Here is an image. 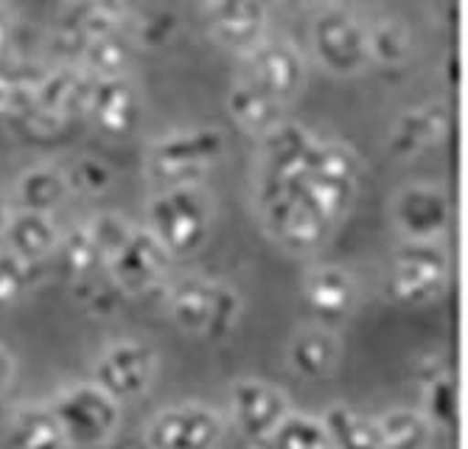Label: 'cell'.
I'll return each instance as SVG.
<instances>
[{
  "label": "cell",
  "mask_w": 468,
  "mask_h": 449,
  "mask_svg": "<svg viewBox=\"0 0 468 449\" xmlns=\"http://www.w3.org/2000/svg\"><path fill=\"white\" fill-rule=\"evenodd\" d=\"M48 411L54 413L65 435V446L70 444L79 449H96L107 444L121 422L118 401L99 390L93 382H81L62 390Z\"/></svg>",
  "instance_id": "6da1fadb"
},
{
  "label": "cell",
  "mask_w": 468,
  "mask_h": 449,
  "mask_svg": "<svg viewBox=\"0 0 468 449\" xmlns=\"http://www.w3.org/2000/svg\"><path fill=\"white\" fill-rule=\"evenodd\" d=\"M152 236L165 253H194L210 230V206L197 186H172L149 206Z\"/></svg>",
  "instance_id": "7a4b0ae2"
},
{
  "label": "cell",
  "mask_w": 468,
  "mask_h": 449,
  "mask_svg": "<svg viewBox=\"0 0 468 449\" xmlns=\"http://www.w3.org/2000/svg\"><path fill=\"white\" fill-rule=\"evenodd\" d=\"M225 152V135L219 130H191L160 138L149 149V172L172 186H191L210 163Z\"/></svg>",
  "instance_id": "3957f363"
},
{
  "label": "cell",
  "mask_w": 468,
  "mask_h": 449,
  "mask_svg": "<svg viewBox=\"0 0 468 449\" xmlns=\"http://www.w3.org/2000/svg\"><path fill=\"white\" fill-rule=\"evenodd\" d=\"M449 275V256L438 241H404L393 253L390 293L404 304H423L441 295Z\"/></svg>",
  "instance_id": "277c9868"
},
{
  "label": "cell",
  "mask_w": 468,
  "mask_h": 449,
  "mask_svg": "<svg viewBox=\"0 0 468 449\" xmlns=\"http://www.w3.org/2000/svg\"><path fill=\"white\" fill-rule=\"evenodd\" d=\"M312 39L317 59L334 73H356L370 62L367 31L362 20L346 9L320 12L312 26Z\"/></svg>",
  "instance_id": "5b68a950"
},
{
  "label": "cell",
  "mask_w": 468,
  "mask_h": 449,
  "mask_svg": "<svg viewBox=\"0 0 468 449\" xmlns=\"http://www.w3.org/2000/svg\"><path fill=\"white\" fill-rule=\"evenodd\" d=\"M222 438V422L202 404H177L152 419L146 449H214Z\"/></svg>",
  "instance_id": "8992f818"
},
{
  "label": "cell",
  "mask_w": 468,
  "mask_h": 449,
  "mask_svg": "<svg viewBox=\"0 0 468 449\" xmlns=\"http://www.w3.org/2000/svg\"><path fill=\"white\" fill-rule=\"evenodd\" d=\"M154 377V351L144 343L123 340L104 351L96 362V388L123 401L141 396Z\"/></svg>",
  "instance_id": "52a82bcc"
},
{
  "label": "cell",
  "mask_w": 468,
  "mask_h": 449,
  "mask_svg": "<svg viewBox=\"0 0 468 449\" xmlns=\"http://www.w3.org/2000/svg\"><path fill=\"white\" fill-rule=\"evenodd\" d=\"M88 93H90V85L73 68L42 73L34 88L31 107L23 115H28L31 127L39 133L59 130L65 118H70L79 107L88 104Z\"/></svg>",
  "instance_id": "ba28073f"
},
{
  "label": "cell",
  "mask_w": 468,
  "mask_h": 449,
  "mask_svg": "<svg viewBox=\"0 0 468 449\" xmlns=\"http://www.w3.org/2000/svg\"><path fill=\"white\" fill-rule=\"evenodd\" d=\"M165 264H168V253L152 236V230H133L130 241L107 262L112 283L126 295L152 290L163 278Z\"/></svg>",
  "instance_id": "9c48e42d"
},
{
  "label": "cell",
  "mask_w": 468,
  "mask_h": 449,
  "mask_svg": "<svg viewBox=\"0 0 468 449\" xmlns=\"http://www.w3.org/2000/svg\"><path fill=\"white\" fill-rule=\"evenodd\" d=\"M230 413L236 427L255 444L267 441L275 427L289 416L283 393L261 380H241L233 385Z\"/></svg>",
  "instance_id": "30bf717a"
},
{
  "label": "cell",
  "mask_w": 468,
  "mask_h": 449,
  "mask_svg": "<svg viewBox=\"0 0 468 449\" xmlns=\"http://www.w3.org/2000/svg\"><path fill=\"white\" fill-rule=\"evenodd\" d=\"M247 81L283 104L303 85V57L289 43H259L250 51Z\"/></svg>",
  "instance_id": "8fae6325"
},
{
  "label": "cell",
  "mask_w": 468,
  "mask_h": 449,
  "mask_svg": "<svg viewBox=\"0 0 468 449\" xmlns=\"http://www.w3.org/2000/svg\"><path fill=\"white\" fill-rule=\"evenodd\" d=\"M449 197L435 186H410L396 197L393 217L407 241H435L449 225Z\"/></svg>",
  "instance_id": "7c38bea8"
},
{
  "label": "cell",
  "mask_w": 468,
  "mask_h": 449,
  "mask_svg": "<svg viewBox=\"0 0 468 449\" xmlns=\"http://www.w3.org/2000/svg\"><path fill=\"white\" fill-rule=\"evenodd\" d=\"M84 110L93 115L101 133L130 135L141 118V99L123 76H112V79H99L96 85H90Z\"/></svg>",
  "instance_id": "4fadbf2b"
},
{
  "label": "cell",
  "mask_w": 468,
  "mask_h": 449,
  "mask_svg": "<svg viewBox=\"0 0 468 449\" xmlns=\"http://www.w3.org/2000/svg\"><path fill=\"white\" fill-rule=\"evenodd\" d=\"M207 26L219 43L230 48H255L261 43L267 26V6L264 4H207L202 6Z\"/></svg>",
  "instance_id": "5bb4252c"
},
{
  "label": "cell",
  "mask_w": 468,
  "mask_h": 449,
  "mask_svg": "<svg viewBox=\"0 0 468 449\" xmlns=\"http://www.w3.org/2000/svg\"><path fill=\"white\" fill-rule=\"evenodd\" d=\"M123 9L107 4H79L68 6L57 23V39L65 51H81L96 37L121 31Z\"/></svg>",
  "instance_id": "9a60e30c"
},
{
  "label": "cell",
  "mask_w": 468,
  "mask_h": 449,
  "mask_svg": "<svg viewBox=\"0 0 468 449\" xmlns=\"http://www.w3.org/2000/svg\"><path fill=\"white\" fill-rule=\"evenodd\" d=\"M354 301H356V283L346 270L317 267L306 278V304L328 323L348 317Z\"/></svg>",
  "instance_id": "2e32d148"
},
{
  "label": "cell",
  "mask_w": 468,
  "mask_h": 449,
  "mask_svg": "<svg viewBox=\"0 0 468 449\" xmlns=\"http://www.w3.org/2000/svg\"><path fill=\"white\" fill-rule=\"evenodd\" d=\"M446 130H449V110H446V104H427V107L407 110L399 118L396 130H393L390 149L399 157L415 155L418 149H423L427 144L443 138Z\"/></svg>",
  "instance_id": "e0dca14e"
},
{
  "label": "cell",
  "mask_w": 468,
  "mask_h": 449,
  "mask_svg": "<svg viewBox=\"0 0 468 449\" xmlns=\"http://www.w3.org/2000/svg\"><path fill=\"white\" fill-rule=\"evenodd\" d=\"M9 449H65V435L48 407H20L6 424Z\"/></svg>",
  "instance_id": "ac0fdd59"
},
{
  "label": "cell",
  "mask_w": 468,
  "mask_h": 449,
  "mask_svg": "<svg viewBox=\"0 0 468 449\" xmlns=\"http://www.w3.org/2000/svg\"><path fill=\"white\" fill-rule=\"evenodd\" d=\"M6 239L12 244V253L26 264L46 259L57 248V230L51 219L46 214H31V211H20L17 217H9Z\"/></svg>",
  "instance_id": "d6986e66"
},
{
  "label": "cell",
  "mask_w": 468,
  "mask_h": 449,
  "mask_svg": "<svg viewBox=\"0 0 468 449\" xmlns=\"http://www.w3.org/2000/svg\"><path fill=\"white\" fill-rule=\"evenodd\" d=\"M331 449H385L376 422H367L346 404H336L320 419Z\"/></svg>",
  "instance_id": "ffe728a7"
},
{
  "label": "cell",
  "mask_w": 468,
  "mask_h": 449,
  "mask_svg": "<svg viewBox=\"0 0 468 449\" xmlns=\"http://www.w3.org/2000/svg\"><path fill=\"white\" fill-rule=\"evenodd\" d=\"M228 107L236 115L239 124L247 127L250 133L267 135L270 130H275L281 124V102L267 96L261 88H255L247 79L230 91Z\"/></svg>",
  "instance_id": "44dd1931"
},
{
  "label": "cell",
  "mask_w": 468,
  "mask_h": 449,
  "mask_svg": "<svg viewBox=\"0 0 468 449\" xmlns=\"http://www.w3.org/2000/svg\"><path fill=\"white\" fill-rule=\"evenodd\" d=\"M336 354H339L336 340L323 329H306V332L297 335L289 346L292 369L306 380L328 377L331 369L336 365Z\"/></svg>",
  "instance_id": "7402d4cb"
},
{
  "label": "cell",
  "mask_w": 468,
  "mask_h": 449,
  "mask_svg": "<svg viewBox=\"0 0 468 449\" xmlns=\"http://www.w3.org/2000/svg\"><path fill=\"white\" fill-rule=\"evenodd\" d=\"M210 306V281L183 278L168 290V312L188 332H205Z\"/></svg>",
  "instance_id": "603a6c76"
},
{
  "label": "cell",
  "mask_w": 468,
  "mask_h": 449,
  "mask_svg": "<svg viewBox=\"0 0 468 449\" xmlns=\"http://www.w3.org/2000/svg\"><path fill=\"white\" fill-rule=\"evenodd\" d=\"M65 194H68V180L57 169H48V166L26 172L17 183V197L23 202V211H31V214H48L65 199Z\"/></svg>",
  "instance_id": "cb8c5ba5"
},
{
  "label": "cell",
  "mask_w": 468,
  "mask_h": 449,
  "mask_svg": "<svg viewBox=\"0 0 468 449\" xmlns=\"http://www.w3.org/2000/svg\"><path fill=\"white\" fill-rule=\"evenodd\" d=\"M81 57L88 62V68H93L101 79L121 76V70L133 59V39L121 31L96 37L81 48Z\"/></svg>",
  "instance_id": "d4e9b609"
},
{
  "label": "cell",
  "mask_w": 468,
  "mask_h": 449,
  "mask_svg": "<svg viewBox=\"0 0 468 449\" xmlns=\"http://www.w3.org/2000/svg\"><path fill=\"white\" fill-rule=\"evenodd\" d=\"M365 31H367V57L370 59L385 62V65H399L407 59L410 34L396 17H378L370 26H365Z\"/></svg>",
  "instance_id": "484cf974"
},
{
  "label": "cell",
  "mask_w": 468,
  "mask_h": 449,
  "mask_svg": "<svg viewBox=\"0 0 468 449\" xmlns=\"http://www.w3.org/2000/svg\"><path fill=\"white\" fill-rule=\"evenodd\" d=\"M267 444L270 449H331L323 422L312 416H286Z\"/></svg>",
  "instance_id": "4316f807"
},
{
  "label": "cell",
  "mask_w": 468,
  "mask_h": 449,
  "mask_svg": "<svg viewBox=\"0 0 468 449\" xmlns=\"http://www.w3.org/2000/svg\"><path fill=\"white\" fill-rule=\"evenodd\" d=\"M385 449H418L430 433V422L412 411H393L376 422Z\"/></svg>",
  "instance_id": "83f0119b"
},
{
  "label": "cell",
  "mask_w": 468,
  "mask_h": 449,
  "mask_svg": "<svg viewBox=\"0 0 468 449\" xmlns=\"http://www.w3.org/2000/svg\"><path fill=\"white\" fill-rule=\"evenodd\" d=\"M241 312V298L228 283H210V306H207V320H205V332L207 337L222 340L233 332V326Z\"/></svg>",
  "instance_id": "f1b7e54d"
},
{
  "label": "cell",
  "mask_w": 468,
  "mask_h": 449,
  "mask_svg": "<svg viewBox=\"0 0 468 449\" xmlns=\"http://www.w3.org/2000/svg\"><path fill=\"white\" fill-rule=\"evenodd\" d=\"M39 76L42 73H20L0 68V118L23 115L31 107Z\"/></svg>",
  "instance_id": "f546056e"
},
{
  "label": "cell",
  "mask_w": 468,
  "mask_h": 449,
  "mask_svg": "<svg viewBox=\"0 0 468 449\" xmlns=\"http://www.w3.org/2000/svg\"><path fill=\"white\" fill-rule=\"evenodd\" d=\"M59 259L65 264V270H70L73 275L84 278L96 270V264L101 262L99 256V248L90 236V228H79V230H70L65 236V241L59 244Z\"/></svg>",
  "instance_id": "4dcf8cb0"
},
{
  "label": "cell",
  "mask_w": 468,
  "mask_h": 449,
  "mask_svg": "<svg viewBox=\"0 0 468 449\" xmlns=\"http://www.w3.org/2000/svg\"><path fill=\"white\" fill-rule=\"evenodd\" d=\"M88 228H90V236H93V241H96L99 256H101L104 264H107V262L123 248V244L130 241V236H133L130 222L121 219V217H115V214H104V217L93 219Z\"/></svg>",
  "instance_id": "1f68e13d"
},
{
  "label": "cell",
  "mask_w": 468,
  "mask_h": 449,
  "mask_svg": "<svg viewBox=\"0 0 468 449\" xmlns=\"http://www.w3.org/2000/svg\"><path fill=\"white\" fill-rule=\"evenodd\" d=\"M427 385H430L427 388V407H430L432 422L441 427H452L457 419V388H454L452 377L441 374Z\"/></svg>",
  "instance_id": "d6a6232c"
},
{
  "label": "cell",
  "mask_w": 468,
  "mask_h": 449,
  "mask_svg": "<svg viewBox=\"0 0 468 449\" xmlns=\"http://www.w3.org/2000/svg\"><path fill=\"white\" fill-rule=\"evenodd\" d=\"M79 301H81V306L84 309H90L93 315H101V317H107V315H112L115 309H118V304H121V290L115 287V283L110 281V283H104V281H93V278H84V281H79Z\"/></svg>",
  "instance_id": "836d02e7"
},
{
  "label": "cell",
  "mask_w": 468,
  "mask_h": 449,
  "mask_svg": "<svg viewBox=\"0 0 468 449\" xmlns=\"http://www.w3.org/2000/svg\"><path fill=\"white\" fill-rule=\"evenodd\" d=\"M28 264L15 253H0V306L15 304L28 287Z\"/></svg>",
  "instance_id": "e575fe53"
},
{
  "label": "cell",
  "mask_w": 468,
  "mask_h": 449,
  "mask_svg": "<svg viewBox=\"0 0 468 449\" xmlns=\"http://www.w3.org/2000/svg\"><path fill=\"white\" fill-rule=\"evenodd\" d=\"M65 180H68V186H73V188H79L84 194H99V191H104L110 186L112 175H110V169L104 166L101 160L81 157V160L73 163V169H70V175Z\"/></svg>",
  "instance_id": "d590c367"
},
{
  "label": "cell",
  "mask_w": 468,
  "mask_h": 449,
  "mask_svg": "<svg viewBox=\"0 0 468 449\" xmlns=\"http://www.w3.org/2000/svg\"><path fill=\"white\" fill-rule=\"evenodd\" d=\"M177 28V17L165 9H146L138 20V39L144 46H163Z\"/></svg>",
  "instance_id": "8d00e7d4"
},
{
  "label": "cell",
  "mask_w": 468,
  "mask_h": 449,
  "mask_svg": "<svg viewBox=\"0 0 468 449\" xmlns=\"http://www.w3.org/2000/svg\"><path fill=\"white\" fill-rule=\"evenodd\" d=\"M12 380V357L0 348V390H4Z\"/></svg>",
  "instance_id": "74e56055"
},
{
  "label": "cell",
  "mask_w": 468,
  "mask_h": 449,
  "mask_svg": "<svg viewBox=\"0 0 468 449\" xmlns=\"http://www.w3.org/2000/svg\"><path fill=\"white\" fill-rule=\"evenodd\" d=\"M9 37H12V17L0 9V51H4V46L9 43Z\"/></svg>",
  "instance_id": "f35d334b"
},
{
  "label": "cell",
  "mask_w": 468,
  "mask_h": 449,
  "mask_svg": "<svg viewBox=\"0 0 468 449\" xmlns=\"http://www.w3.org/2000/svg\"><path fill=\"white\" fill-rule=\"evenodd\" d=\"M6 222H9V211H6V202L0 199V228H6Z\"/></svg>",
  "instance_id": "ab89813d"
}]
</instances>
